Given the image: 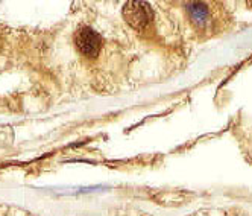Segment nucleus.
Wrapping results in <instances>:
<instances>
[{
	"mask_svg": "<svg viewBox=\"0 0 252 216\" xmlns=\"http://www.w3.org/2000/svg\"><path fill=\"white\" fill-rule=\"evenodd\" d=\"M123 17L134 29L145 31L152 20V9L145 2H128L123 8Z\"/></svg>",
	"mask_w": 252,
	"mask_h": 216,
	"instance_id": "1",
	"label": "nucleus"
},
{
	"mask_svg": "<svg viewBox=\"0 0 252 216\" xmlns=\"http://www.w3.org/2000/svg\"><path fill=\"white\" fill-rule=\"evenodd\" d=\"M78 50L85 57H96L102 47V38L97 32L90 28H81L75 35Z\"/></svg>",
	"mask_w": 252,
	"mask_h": 216,
	"instance_id": "2",
	"label": "nucleus"
},
{
	"mask_svg": "<svg viewBox=\"0 0 252 216\" xmlns=\"http://www.w3.org/2000/svg\"><path fill=\"white\" fill-rule=\"evenodd\" d=\"M187 11H189V15L191 22L202 28L207 22H208V17H210V11L208 8L204 5V3H199V2H193V3H189L187 5Z\"/></svg>",
	"mask_w": 252,
	"mask_h": 216,
	"instance_id": "3",
	"label": "nucleus"
}]
</instances>
